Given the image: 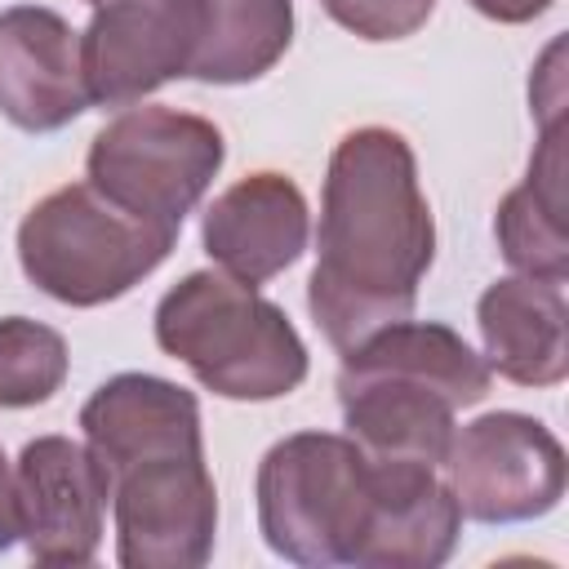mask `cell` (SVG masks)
Returning a JSON list of instances; mask_svg holds the SVG:
<instances>
[{
	"label": "cell",
	"mask_w": 569,
	"mask_h": 569,
	"mask_svg": "<svg viewBox=\"0 0 569 569\" xmlns=\"http://www.w3.org/2000/svg\"><path fill=\"white\" fill-rule=\"evenodd\" d=\"M156 342L227 400H276L307 378L298 329L227 271H191L173 284L156 307Z\"/></svg>",
	"instance_id": "4"
},
{
	"label": "cell",
	"mask_w": 569,
	"mask_h": 569,
	"mask_svg": "<svg viewBox=\"0 0 569 569\" xmlns=\"http://www.w3.org/2000/svg\"><path fill=\"white\" fill-rule=\"evenodd\" d=\"M342 356L338 400L347 431L382 462L440 467L453 413L489 396V365L445 325L396 320Z\"/></svg>",
	"instance_id": "3"
},
{
	"label": "cell",
	"mask_w": 569,
	"mask_h": 569,
	"mask_svg": "<svg viewBox=\"0 0 569 569\" xmlns=\"http://www.w3.org/2000/svg\"><path fill=\"white\" fill-rule=\"evenodd\" d=\"M89 107L80 36L40 4L0 13V111L27 133H53Z\"/></svg>",
	"instance_id": "11"
},
{
	"label": "cell",
	"mask_w": 569,
	"mask_h": 569,
	"mask_svg": "<svg viewBox=\"0 0 569 569\" xmlns=\"http://www.w3.org/2000/svg\"><path fill=\"white\" fill-rule=\"evenodd\" d=\"M67 378V342L58 329L9 316L0 320V409L49 400Z\"/></svg>",
	"instance_id": "16"
},
{
	"label": "cell",
	"mask_w": 569,
	"mask_h": 569,
	"mask_svg": "<svg viewBox=\"0 0 569 569\" xmlns=\"http://www.w3.org/2000/svg\"><path fill=\"white\" fill-rule=\"evenodd\" d=\"M471 4L493 22H529V18L547 13L556 0H471Z\"/></svg>",
	"instance_id": "19"
},
{
	"label": "cell",
	"mask_w": 569,
	"mask_h": 569,
	"mask_svg": "<svg viewBox=\"0 0 569 569\" xmlns=\"http://www.w3.org/2000/svg\"><path fill=\"white\" fill-rule=\"evenodd\" d=\"M204 249L244 284H262L307 249V200L284 173L227 187L204 213Z\"/></svg>",
	"instance_id": "12"
},
{
	"label": "cell",
	"mask_w": 569,
	"mask_h": 569,
	"mask_svg": "<svg viewBox=\"0 0 569 569\" xmlns=\"http://www.w3.org/2000/svg\"><path fill=\"white\" fill-rule=\"evenodd\" d=\"M320 4L333 22H342L365 40H405L436 9V0H320Z\"/></svg>",
	"instance_id": "17"
},
{
	"label": "cell",
	"mask_w": 569,
	"mask_h": 569,
	"mask_svg": "<svg viewBox=\"0 0 569 569\" xmlns=\"http://www.w3.org/2000/svg\"><path fill=\"white\" fill-rule=\"evenodd\" d=\"M293 36L289 0H200V31L187 76L244 84L276 67Z\"/></svg>",
	"instance_id": "14"
},
{
	"label": "cell",
	"mask_w": 569,
	"mask_h": 569,
	"mask_svg": "<svg viewBox=\"0 0 569 569\" xmlns=\"http://www.w3.org/2000/svg\"><path fill=\"white\" fill-rule=\"evenodd\" d=\"M498 244L511 267L538 280H565L569 276V222L565 200L542 196L533 182H520L498 204Z\"/></svg>",
	"instance_id": "15"
},
{
	"label": "cell",
	"mask_w": 569,
	"mask_h": 569,
	"mask_svg": "<svg viewBox=\"0 0 569 569\" xmlns=\"http://www.w3.org/2000/svg\"><path fill=\"white\" fill-rule=\"evenodd\" d=\"M489 365L520 387H556L569 373V307L560 280H498L476 307Z\"/></svg>",
	"instance_id": "13"
},
{
	"label": "cell",
	"mask_w": 569,
	"mask_h": 569,
	"mask_svg": "<svg viewBox=\"0 0 569 569\" xmlns=\"http://www.w3.org/2000/svg\"><path fill=\"white\" fill-rule=\"evenodd\" d=\"M440 467L458 511L480 525L533 520L565 498V449L525 413L476 418L449 440Z\"/></svg>",
	"instance_id": "8"
},
{
	"label": "cell",
	"mask_w": 569,
	"mask_h": 569,
	"mask_svg": "<svg viewBox=\"0 0 569 569\" xmlns=\"http://www.w3.org/2000/svg\"><path fill=\"white\" fill-rule=\"evenodd\" d=\"M22 538V516H18V476L9 458L0 453V551Z\"/></svg>",
	"instance_id": "18"
},
{
	"label": "cell",
	"mask_w": 569,
	"mask_h": 569,
	"mask_svg": "<svg viewBox=\"0 0 569 569\" xmlns=\"http://www.w3.org/2000/svg\"><path fill=\"white\" fill-rule=\"evenodd\" d=\"M178 231L151 227L107 200L93 182L44 196L18 227V258L36 289L67 307H98L129 293L164 262Z\"/></svg>",
	"instance_id": "6"
},
{
	"label": "cell",
	"mask_w": 569,
	"mask_h": 569,
	"mask_svg": "<svg viewBox=\"0 0 569 569\" xmlns=\"http://www.w3.org/2000/svg\"><path fill=\"white\" fill-rule=\"evenodd\" d=\"M431 253L436 227L409 142L378 124L347 133L329 156L320 258L307 284V307L325 338L351 351L409 320Z\"/></svg>",
	"instance_id": "1"
},
{
	"label": "cell",
	"mask_w": 569,
	"mask_h": 569,
	"mask_svg": "<svg viewBox=\"0 0 569 569\" xmlns=\"http://www.w3.org/2000/svg\"><path fill=\"white\" fill-rule=\"evenodd\" d=\"M93 22L80 36L89 102L133 107L173 76H187L200 0H89Z\"/></svg>",
	"instance_id": "9"
},
{
	"label": "cell",
	"mask_w": 569,
	"mask_h": 569,
	"mask_svg": "<svg viewBox=\"0 0 569 569\" xmlns=\"http://www.w3.org/2000/svg\"><path fill=\"white\" fill-rule=\"evenodd\" d=\"M22 542L40 565H89L102 542V511L111 480L89 445L40 436L22 449L18 467Z\"/></svg>",
	"instance_id": "10"
},
{
	"label": "cell",
	"mask_w": 569,
	"mask_h": 569,
	"mask_svg": "<svg viewBox=\"0 0 569 569\" xmlns=\"http://www.w3.org/2000/svg\"><path fill=\"white\" fill-rule=\"evenodd\" d=\"M80 427L111 480L120 565L200 569L213 551L218 493L196 396L151 373H120L89 396Z\"/></svg>",
	"instance_id": "2"
},
{
	"label": "cell",
	"mask_w": 569,
	"mask_h": 569,
	"mask_svg": "<svg viewBox=\"0 0 569 569\" xmlns=\"http://www.w3.org/2000/svg\"><path fill=\"white\" fill-rule=\"evenodd\" d=\"M222 164V133L187 111L138 107L89 147V182L124 213L178 231Z\"/></svg>",
	"instance_id": "7"
},
{
	"label": "cell",
	"mask_w": 569,
	"mask_h": 569,
	"mask_svg": "<svg viewBox=\"0 0 569 569\" xmlns=\"http://www.w3.org/2000/svg\"><path fill=\"white\" fill-rule=\"evenodd\" d=\"M373 516V458L329 431L267 449L258 467V525L293 565H356Z\"/></svg>",
	"instance_id": "5"
}]
</instances>
